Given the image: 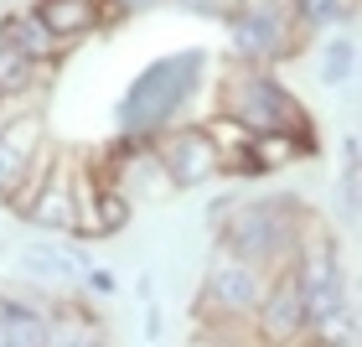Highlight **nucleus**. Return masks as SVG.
<instances>
[{"mask_svg": "<svg viewBox=\"0 0 362 347\" xmlns=\"http://www.w3.org/2000/svg\"><path fill=\"white\" fill-rule=\"evenodd\" d=\"M207 62H212L207 47H181V52L156 57L151 68H140L135 78H129L119 109H114L119 135H129V140H156L160 130H171L176 114L187 109V98L202 89Z\"/></svg>", "mask_w": 362, "mask_h": 347, "instance_id": "nucleus-1", "label": "nucleus"}, {"mask_svg": "<svg viewBox=\"0 0 362 347\" xmlns=\"http://www.w3.org/2000/svg\"><path fill=\"white\" fill-rule=\"evenodd\" d=\"M218 212H228V223L218 228V254H233L243 264H259L264 275L295 264L305 212L295 207L290 197H254V203H233V207L223 203Z\"/></svg>", "mask_w": 362, "mask_h": 347, "instance_id": "nucleus-2", "label": "nucleus"}, {"mask_svg": "<svg viewBox=\"0 0 362 347\" xmlns=\"http://www.w3.org/2000/svg\"><path fill=\"white\" fill-rule=\"evenodd\" d=\"M223 114L238 120L249 135H285L300 156L321 151L316 120H310L300 109V98L264 68H233V78H228V89H223Z\"/></svg>", "mask_w": 362, "mask_h": 347, "instance_id": "nucleus-3", "label": "nucleus"}, {"mask_svg": "<svg viewBox=\"0 0 362 347\" xmlns=\"http://www.w3.org/2000/svg\"><path fill=\"white\" fill-rule=\"evenodd\" d=\"M228 42L238 52V68H269L300 42L285 0H243L238 16H228Z\"/></svg>", "mask_w": 362, "mask_h": 347, "instance_id": "nucleus-4", "label": "nucleus"}, {"mask_svg": "<svg viewBox=\"0 0 362 347\" xmlns=\"http://www.w3.org/2000/svg\"><path fill=\"white\" fill-rule=\"evenodd\" d=\"M264 285H269V275L259 270V264H243L233 254H218V264L207 270L197 301H207V311L218 322H249L254 306H259V295H264Z\"/></svg>", "mask_w": 362, "mask_h": 347, "instance_id": "nucleus-5", "label": "nucleus"}, {"mask_svg": "<svg viewBox=\"0 0 362 347\" xmlns=\"http://www.w3.org/2000/svg\"><path fill=\"white\" fill-rule=\"evenodd\" d=\"M151 156H156V166H160V176H166L171 187H202V181L223 176L218 151L207 145V135L197 125L160 130V135L151 140Z\"/></svg>", "mask_w": 362, "mask_h": 347, "instance_id": "nucleus-6", "label": "nucleus"}, {"mask_svg": "<svg viewBox=\"0 0 362 347\" xmlns=\"http://www.w3.org/2000/svg\"><path fill=\"white\" fill-rule=\"evenodd\" d=\"M47 156H52V145H47L42 109L6 114V120H0V197H11Z\"/></svg>", "mask_w": 362, "mask_h": 347, "instance_id": "nucleus-7", "label": "nucleus"}, {"mask_svg": "<svg viewBox=\"0 0 362 347\" xmlns=\"http://www.w3.org/2000/svg\"><path fill=\"white\" fill-rule=\"evenodd\" d=\"M249 322H254V332H259L264 347H295L305 337V301H300V285H295L290 264L269 275V285H264V295H259Z\"/></svg>", "mask_w": 362, "mask_h": 347, "instance_id": "nucleus-8", "label": "nucleus"}, {"mask_svg": "<svg viewBox=\"0 0 362 347\" xmlns=\"http://www.w3.org/2000/svg\"><path fill=\"white\" fill-rule=\"evenodd\" d=\"M21 223L42 228V234H73L78 212H73V166H68V161H52V171L42 176V187L26 203Z\"/></svg>", "mask_w": 362, "mask_h": 347, "instance_id": "nucleus-9", "label": "nucleus"}, {"mask_svg": "<svg viewBox=\"0 0 362 347\" xmlns=\"http://www.w3.org/2000/svg\"><path fill=\"white\" fill-rule=\"evenodd\" d=\"M0 52H16V57H31V62H52V68H57L68 47H62L52 31L37 21V11L21 6V11L0 16Z\"/></svg>", "mask_w": 362, "mask_h": 347, "instance_id": "nucleus-10", "label": "nucleus"}, {"mask_svg": "<svg viewBox=\"0 0 362 347\" xmlns=\"http://www.w3.org/2000/svg\"><path fill=\"white\" fill-rule=\"evenodd\" d=\"M31 11H37V21L52 31L62 47L104 31V6H98V0H37Z\"/></svg>", "mask_w": 362, "mask_h": 347, "instance_id": "nucleus-11", "label": "nucleus"}, {"mask_svg": "<svg viewBox=\"0 0 362 347\" xmlns=\"http://www.w3.org/2000/svg\"><path fill=\"white\" fill-rule=\"evenodd\" d=\"M47 311L26 306V301H0V347H47Z\"/></svg>", "mask_w": 362, "mask_h": 347, "instance_id": "nucleus-12", "label": "nucleus"}, {"mask_svg": "<svg viewBox=\"0 0 362 347\" xmlns=\"http://www.w3.org/2000/svg\"><path fill=\"white\" fill-rule=\"evenodd\" d=\"M52 78V62H31L16 52H0V98H26Z\"/></svg>", "mask_w": 362, "mask_h": 347, "instance_id": "nucleus-13", "label": "nucleus"}, {"mask_svg": "<svg viewBox=\"0 0 362 347\" xmlns=\"http://www.w3.org/2000/svg\"><path fill=\"white\" fill-rule=\"evenodd\" d=\"M290 21L295 31H326L337 21H352V6L347 0H290Z\"/></svg>", "mask_w": 362, "mask_h": 347, "instance_id": "nucleus-14", "label": "nucleus"}, {"mask_svg": "<svg viewBox=\"0 0 362 347\" xmlns=\"http://www.w3.org/2000/svg\"><path fill=\"white\" fill-rule=\"evenodd\" d=\"M21 264L31 275H88V259L57 249V244H31V249L21 254Z\"/></svg>", "mask_w": 362, "mask_h": 347, "instance_id": "nucleus-15", "label": "nucleus"}, {"mask_svg": "<svg viewBox=\"0 0 362 347\" xmlns=\"http://www.w3.org/2000/svg\"><path fill=\"white\" fill-rule=\"evenodd\" d=\"M352 68H357V47H352V37H332V42L321 47L316 73H321V84H326V89L347 84V78H352Z\"/></svg>", "mask_w": 362, "mask_h": 347, "instance_id": "nucleus-16", "label": "nucleus"}, {"mask_svg": "<svg viewBox=\"0 0 362 347\" xmlns=\"http://www.w3.org/2000/svg\"><path fill=\"white\" fill-rule=\"evenodd\" d=\"M98 6H104V26H109V21H124V16H140V11L160 6V0H98Z\"/></svg>", "mask_w": 362, "mask_h": 347, "instance_id": "nucleus-17", "label": "nucleus"}, {"mask_svg": "<svg viewBox=\"0 0 362 347\" xmlns=\"http://www.w3.org/2000/svg\"><path fill=\"white\" fill-rule=\"evenodd\" d=\"M238 6H243V0H192L187 11H197V16H212V21H228V16H238Z\"/></svg>", "mask_w": 362, "mask_h": 347, "instance_id": "nucleus-18", "label": "nucleus"}, {"mask_svg": "<svg viewBox=\"0 0 362 347\" xmlns=\"http://www.w3.org/2000/svg\"><path fill=\"white\" fill-rule=\"evenodd\" d=\"M341 203H347V218H357V166H347L341 176Z\"/></svg>", "mask_w": 362, "mask_h": 347, "instance_id": "nucleus-19", "label": "nucleus"}, {"mask_svg": "<svg viewBox=\"0 0 362 347\" xmlns=\"http://www.w3.org/2000/svg\"><path fill=\"white\" fill-rule=\"evenodd\" d=\"M88 285H93L98 295H109V290H114V275H109V270H88Z\"/></svg>", "mask_w": 362, "mask_h": 347, "instance_id": "nucleus-20", "label": "nucleus"}, {"mask_svg": "<svg viewBox=\"0 0 362 347\" xmlns=\"http://www.w3.org/2000/svg\"><path fill=\"white\" fill-rule=\"evenodd\" d=\"M176 6H192V0H176Z\"/></svg>", "mask_w": 362, "mask_h": 347, "instance_id": "nucleus-21", "label": "nucleus"}]
</instances>
